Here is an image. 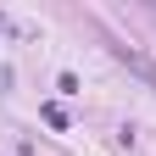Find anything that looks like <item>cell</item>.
I'll return each instance as SVG.
<instances>
[{
    "label": "cell",
    "instance_id": "obj_1",
    "mask_svg": "<svg viewBox=\"0 0 156 156\" xmlns=\"http://www.w3.org/2000/svg\"><path fill=\"white\" fill-rule=\"evenodd\" d=\"M117 56H123V62H128V67H134V73H140V78H145V84L156 89V67L145 62V56H140V50H128V45H117Z\"/></svg>",
    "mask_w": 156,
    "mask_h": 156
}]
</instances>
